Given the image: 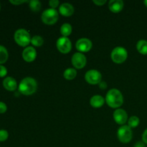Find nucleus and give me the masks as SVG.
<instances>
[{
  "mask_svg": "<svg viewBox=\"0 0 147 147\" xmlns=\"http://www.w3.org/2000/svg\"><path fill=\"white\" fill-rule=\"evenodd\" d=\"M105 99L102 97L101 96L99 95H96V96H93L90 100V106H93V108H100L101 106H103L105 103Z\"/></svg>",
  "mask_w": 147,
  "mask_h": 147,
  "instance_id": "16",
  "label": "nucleus"
},
{
  "mask_svg": "<svg viewBox=\"0 0 147 147\" xmlns=\"http://www.w3.org/2000/svg\"><path fill=\"white\" fill-rule=\"evenodd\" d=\"M60 33L63 37H67L72 33V26L69 23H65L60 27Z\"/></svg>",
  "mask_w": 147,
  "mask_h": 147,
  "instance_id": "19",
  "label": "nucleus"
},
{
  "mask_svg": "<svg viewBox=\"0 0 147 147\" xmlns=\"http://www.w3.org/2000/svg\"><path fill=\"white\" fill-rule=\"evenodd\" d=\"M37 57V52L33 47L28 46L25 47L22 52V58L27 63H31L35 60Z\"/></svg>",
  "mask_w": 147,
  "mask_h": 147,
  "instance_id": "12",
  "label": "nucleus"
},
{
  "mask_svg": "<svg viewBox=\"0 0 147 147\" xmlns=\"http://www.w3.org/2000/svg\"><path fill=\"white\" fill-rule=\"evenodd\" d=\"M123 1L122 0H111L109 2V8L113 13H119L123 8Z\"/></svg>",
  "mask_w": 147,
  "mask_h": 147,
  "instance_id": "14",
  "label": "nucleus"
},
{
  "mask_svg": "<svg viewBox=\"0 0 147 147\" xmlns=\"http://www.w3.org/2000/svg\"><path fill=\"white\" fill-rule=\"evenodd\" d=\"M134 147H146V144L142 141H139L135 144Z\"/></svg>",
  "mask_w": 147,
  "mask_h": 147,
  "instance_id": "31",
  "label": "nucleus"
},
{
  "mask_svg": "<svg viewBox=\"0 0 147 147\" xmlns=\"http://www.w3.org/2000/svg\"><path fill=\"white\" fill-rule=\"evenodd\" d=\"M99 87H100V89H106L107 88V83H106L105 81H101L100 83H99Z\"/></svg>",
  "mask_w": 147,
  "mask_h": 147,
  "instance_id": "32",
  "label": "nucleus"
},
{
  "mask_svg": "<svg viewBox=\"0 0 147 147\" xmlns=\"http://www.w3.org/2000/svg\"><path fill=\"white\" fill-rule=\"evenodd\" d=\"M9 57L8 51L5 47L0 45V65H2L7 61Z\"/></svg>",
  "mask_w": 147,
  "mask_h": 147,
  "instance_id": "20",
  "label": "nucleus"
},
{
  "mask_svg": "<svg viewBox=\"0 0 147 147\" xmlns=\"http://www.w3.org/2000/svg\"><path fill=\"white\" fill-rule=\"evenodd\" d=\"M59 4H60V1L58 0H50L49 1V5L50 6L51 9H55V8L58 7Z\"/></svg>",
  "mask_w": 147,
  "mask_h": 147,
  "instance_id": "25",
  "label": "nucleus"
},
{
  "mask_svg": "<svg viewBox=\"0 0 147 147\" xmlns=\"http://www.w3.org/2000/svg\"><path fill=\"white\" fill-rule=\"evenodd\" d=\"M139 123H140L139 118L136 116H133L129 118L128 120V126L131 129H134V128L137 127L139 125Z\"/></svg>",
  "mask_w": 147,
  "mask_h": 147,
  "instance_id": "21",
  "label": "nucleus"
},
{
  "mask_svg": "<svg viewBox=\"0 0 147 147\" xmlns=\"http://www.w3.org/2000/svg\"><path fill=\"white\" fill-rule=\"evenodd\" d=\"M37 83L34 78L30 77L22 79L18 86L19 92L24 96H30L37 91Z\"/></svg>",
  "mask_w": 147,
  "mask_h": 147,
  "instance_id": "1",
  "label": "nucleus"
},
{
  "mask_svg": "<svg viewBox=\"0 0 147 147\" xmlns=\"http://www.w3.org/2000/svg\"><path fill=\"white\" fill-rule=\"evenodd\" d=\"M7 110V106L4 102L0 101V113H4Z\"/></svg>",
  "mask_w": 147,
  "mask_h": 147,
  "instance_id": "28",
  "label": "nucleus"
},
{
  "mask_svg": "<svg viewBox=\"0 0 147 147\" xmlns=\"http://www.w3.org/2000/svg\"><path fill=\"white\" fill-rule=\"evenodd\" d=\"M144 5L146 6V7H147V0H145V1H144Z\"/></svg>",
  "mask_w": 147,
  "mask_h": 147,
  "instance_id": "33",
  "label": "nucleus"
},
{
  "mask_svg": "<svg viewBox=\"0 0 147 147\" xmlns=\"http://www.w3.org/2000/svg\"><path fill=\"white\" fill-rule=\"evenodd\" d=\"M7 69L2 65H0V78H4L7 76Z\"/></svg>",
  "mask_w": 147,
  "mask_h": 147,
  "instance_id": "26",
  "label": "nucleus"
},
{
  "mask_svg": "<svg viewBox=\"0 0 147 147\" xmlns=\"http://www.w3.org/2000/svg\"><path fill=\"white\" fill-rule=\"evenodd\" d=\"M57 50L63 54H67L71 51L72 43L68 37H61L57 40L56 42Z\"/></svg>",
  "mask_w": 147,
  "mask_h": 147,
  "instance_id": "7",
  "label": "nucleus"
},
{
  "mask_svg": "<svg viewBox=\"0 0 147 147\" xmlns=\"http://www.w3.org/2000/svg\"><path fill=\"white\" fill-rule=\"evenodd\" d=\"M15 42L21 47H27L31 42L30 33L24 29H19L15 32L14 35Z\"/></svg>",
  "mask_w": 147,
  "mask_h": 147,
  "instance_id": "3",
  "label": "nucleus"
},
{
  "mask_svg": "<svg viewBox=\"0 0 147 147\" xmlns=\"http://www.w3.org/2000/svg\"><path fill=\"white\" fill-rule=\"evenodd\" d=\"M76 47L79 53H88L91 50L93 43L89 39L81 38L78 40L76 44Z\"/></svg>",
  "mask_w": 147,
  "mask_h": 147,
  "instance_id": "10",
  "label": "nucleus"
},
{
  "mask_svg": "<svg viewBox=\"0 0 147 147\" xmlns=\"http://www.w3.org/2000/svg\"><path fill=\"white\" fill-rule=\"evenodd\" d=\"M85 79L89 84H99L102 81V76L100 72L96 70H88L85 75Z\"/></svg>",
  "mask_w": 147,
  "mask_h": 147,
  "instance_id": "8",
  "label": "nucleus"
},
{
  "mask_svg": "<svg viewBox=\"0 0 147 147\" xmlns=\"http://www.w3.org/2000/svg\"><path fill=\"white\" fill-rule=\"evenodd\" d=\"M30 3V8L34 12H37L41 9V2L37 0H32V1H29Z\"/></svg>",
  "mask_w": 147,
  "mask_h": 147,
  "instance_id": "22",
  "label": "nucleus"
},
{
  "mask_svg": "<svg viewBox=\"0 0 147 147\" xmlns=\"http://www.w3.org/2000/svg\"><path fill=\"white\" fill-rule=\"evenodd\" d=\"M76 76H77V71L76 69L72 68V67L66 69L63 73V76L67 80H73L76 77Z\"/></svg>",
  "mask_w": 147,
  "mask_h": 147,
  "instance_id": "18",
  "label": "nucleus"
},
{
  "mask_svg": "<svg viewBox=\"0 0 147 147\" xmlns=\"http://www.w3.org/2000/svg\"><path fill=\"white\" fill-rule=\"evenodd\" d=\"M128 57L127 50L122 47H116L112 50L111 57L113 62L116 64H121L124 63Z\"/></svg>",
  "mask_w": 147,
  "mask_h": 147,
  "instance_id": "5",
  "label": "nucleus"
},
{
  "mask_svg": "<svg viewBox=\"0 0 147 147\" xmlns=\"http://www.w3.org/2000/svg\"><path fill=\"white\" fill-rule=\"evenodd\" d=\"M106 102L109 106L113 109H118L122 106L123 98L122 93L118 89H111L106 96Z\"/></svg>",
  "mask_w": 147,
  "mask_h": 147,
  "instance_id": "2",
  "label": "nucleus"
},
{
  "mask_svg": "<svg viewBox=\"0 0 147 147\" xmlns=\"http://www.w3.org/2000/svg\"><path fill=\"white\" fill-rule=\"evenodd\" d=\"M117 136L119 140L120 141L121 143L123 144H128L131 141L132 136V131L130 127L128 126L123 125V126H121L119 129H118L117 132Z\"/></svg>",
  "mask_w": 147,
  "mask_h": 147,
  "instance_id": "6",
  "label": "nucleus"
},
{
  "mask_svg": "<svg viewBox=\"0 0 147 147\" xmlns=\"http://www.w3.org/2000/svg\"><path fill=\"white\" fill-rule=\"evenodd\" d=\"M93 2L97 6H103L107 1H106V0H93Z\"/></svg>",
  "mask_w": 147,
  "mask_h": 147,
  "instance_id": "29",
  "label": "nucleus"
},
{
  "mask_svg": "<svg viewBox=\"0 0 147 147\" xmlns=\"http://www.w3.org/2000/svg\"><path fill=\"white\" fill-rule=\"evenodd\" d=\"M113 119L118 124L123 126V124L128 121L127 113L123 109H116L113 112Z\"/></svg>",
  "mask_w": 147,
  "mask_h": 147,
  "instance_id": "11",
  "label": "nucleus"
},
{
  "mask_svg": "<svg viewBox=\"0 0 147 147\" xmlns=\"http://www.w3.org/2000/svg\"><path fill=\"white\" fill-rule=\"evenodd\" d=\"M74 7L69 3H63L59 7V12L64 17H70L74 14Z\"/></svg>",
  "mask_w": 147,
  "mask_h": 147,
  "instance_id": "13",
  "label": "nucleus"
},
{
  "mask_svg": "<svg viewBox=\"0 0 147 147\" xmlns=\"http://www.w3.org/2000/svg\"><path fill=\"white\" fill-rule=\"evenodd\" d=\"M142 142L147 145V129H146L142 134Z\"/></svg>",
  "mask_w": 147,
  "mask_h": 147,
  "instance_id": "30",
  "label": "nucleus"
},
{
  "mask_svg": "<svg viewBox=\"0 0 147 147\" xmlns=\"http://www.w3.org/2000/svg\"><path fill=\"white\" fill-rule=\"evenodd\" d=\"M3 86L9 91H14L17 88V83L12 77H7L3 80Z\"/></svg>",
  "mask_w": 147,
  "mask_h": 147,
  "instance_id": "15",
  "label": "nucleus"
},
{
  "mask_svg": "<svg viewBox=\"0 0 147 147\" xmlns=\"http://www.w3.org/2000/svg\"><path fill=\"white\" fill-rule=\"evenodd\" d=\"M31 43L35 47H41L44 44V40L41 36L35 35L31 39Z\"/></svg>",
  "mask_w": 147,
  "mask_h": 147,
  "instance_id": "23",
  "label": "nucleus"
},
{
  "mask_svg": "<svg viewBox=\"0 0 147 147\" xmlns=\"http://www.w3.org/2000/svg\"><path fill=\"white\" fill-rule=\"evenodd\" d=\"M58 12L54 9H47L45 10L41 15L42 21L44 24L47 25H53L55 24L58 20Z\"/></svg>",
  "mask_w": 147,
  "mask_h": 147,
  "instance_id": "4",
  "label": "nucleus"
},
{
  "mask_svg": "<svg viewBox=\"0 0 147 147\" xmlns=\"http://www.w3.org/2000/svg\"><path fill=\"white\" fill-rule=\"evenodd\" d=\"M136 49L140 54L147 55V40H140L136 44Z\"/></svg>",
  "mask_w": 147,
  "mask_h": 147,
  "instance_id": "17",
  "label": "nucleus"
},
{
  "mask_svg": "<svg viewBox=\"0 0 147 147\" xmlns=\"http://www.w3.org/2000/svg\"><path fill=\"white\" fill-rule=\"evenodd\" d=\"M72 64L76 69H82L86 66L87 59L81 53H76L72 57Z\"/></svg>",
  "mask_w": 147,
  "mask_h": 147,
  "instance_id": "9",
  "label": "nucleus"
},
{
  "mask_svg": "<svg viewBox=\"0 0 147 147\" xmlns=\"http://www.w3.org/2000/svg\"><path fill=\"white\" fill-rule=\"evenodd\" d=\"M9 137V134L7 132V131L4 130H0V142H5Z\"/></svg>",
  "mask_w": 147,
  "mask_h": 147,
  "instance_id": "24",
  "label": "nucleus"
},
{
  "mask_svg": "<svg viewBox=\"0 0 147 147\" xmlns=\"http://www.w3.org/2000/svg\"><path fill=\"white\" fill-rule=\"evenodd\" d=\"M27 1H26V0H10L9 2L14 5H20V4H24Z\"/></svg>",
  "mask_w": 147,
  "mask_h": 147,
  "instance_id": "27",
  "label": "nucleus"
},
{
  "mask_svg": "<svg viewBox=\"0 0 147 147\" xmlns=\"http://www.w3.org/2000/svg\"><path fill=\"white\" fill-rule=\"evenodd\" d=\"M0 9H1V6H0Z\"/></svg>",
  "mask_w": 147,
  "mask_h": 147,
  "instance_id": "34",
  "label": "nucleus"
}]
</instances>
